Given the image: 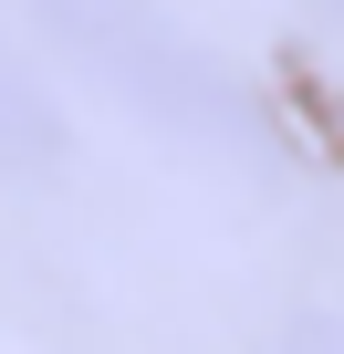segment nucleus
Here are the masks:
<instances>
[{
	"label": "nucleus",
	"mask_w": 344,
	"mask_h": 354,
	"mask_svg": "<svg viewBox=\"0 0 344 354\" xmlns=\"http://www.w3.org/2000/svg\"><path fill=\"white\" fill-rule=\"evenodd\" d=\"M42 21H53V32L73 42V63H84L94 84H115L146 125L188 136V146H230V156L261 146V104H251L199 42H178L146 0H42Z\"/></svg>",
	"instance_id": "obj_1"
},
{
	"label": "nucleus",
	"mask_w": 344,
	"mask_h": 354,
	"mask_svg": "<svg viewBox=\"0 0 344 354\" xmlns=\"http://www.w3.org/2000/svg\"><path fill=\"white\" fill-rule=\"evenodd\" d=\"M63 146V125H53V104H42V84L0 53V167H42Z\"/></svg>",
	"instance_id": "obj_2"
},
{
	"label": "nucleus",
	"mask_w": 344,
	"mask_h": 354,
	"mask_svg": "<svg viewBox=\"0 0 344 354\" xmlns=\"http://www.w3.org/2000/svg\"><path fill=\"white\" fill-rule=\"evenodd\" d=\"M282 354H344V323H334V313H313V323H292V333H282Z\"/></svg>",
	"instance_id": "obj_3"
},
{
	"label": "nucleus",
	"mask_w": 344,
	"mask_h": 354,
	"mask_svg": "<svg viewBox=\"0 0 344 354\" xmlns=\"http://www.w3.org/2000/svg\"><path fill=\"white\" fill-rule=\"evenodd\" d=\"M313 11H334V21H344V0H313Z\"/></svg>",
	"instance_id": "obj_4"
}]
</instances>
